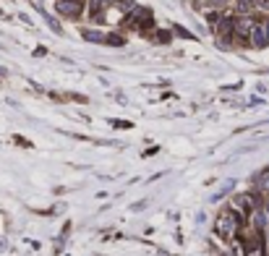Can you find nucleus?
<instances>
[{
	"label": "nucleus",
	"mask_w": 269,
	"mask_h": 256,
	"mask_svg": "<svg viewBox=\"0 0 269 256\" xmlns=\"http://www.w3.org/2000/svg\"><path fill=\"white\" fill-rule=\"evenodd\" d=\"M104 44H112V48H123L126 40L120 37V34H108V40H104Z\"/></svg>",
	"instance_id": "9"
},
{
	"label": "nucleus",
	"mask_w": 269,
	"mask_h": 256,
	"mask_svg": "<svg viewBox=\"0 0 269 256\" xmlns=\"http://www.w3.org/2000/svg\"><path fill=\"white\" fill-rule=\"evenodd\" d=\"M264 26H266V37H269V18L264 21Z\"/></svg>",
	"instance_id": "18"
},
{
	"label": "nucleus",
	"mask_w": 269,
	"mask_h": 256,
	"mask_svg": "<svg viewBox=\"0 0 269 256\" xmlns=\"http://www.w3.org/2000/svg\"><path fill=\"white\" fill-rule=\"evenodd\" d=\"M248 42L254 44L256 50H262V48H266V44H269V37H266V26H264V21H256V24H254V29H251V34H248Z\"/></svg>",
	"instance_id": "4"
},
{
	"label": "nucleus",
	"mask_w": 269,
	"mask_h": 256,
	"mask_svg": "<svg viewBox=\"0 0 269 256\" xmlns=\"http://www.w3.org/2000/svg\"><path fill=\"white\" fill-rule=\"evenodd\" d=\"M232 186H236V180H225V186H222V188H220V191H217V194L212 196V202H217V199H222V196H225V194H228V191L232 188Z\"/></svg>",
	"instance_id": "10"
},
{
	"label": "nucleus",
	"mask_w": 269,
	"mask_h": 256,
	"mask_svg": "<svg viewBox=\"0 0 269 256\" xmlns=\"http://www.w3.org/2000/svg\"><path fill=\"white\" fill-rule=\"evenodd\" d=\"M254 3H256V0H238V8H240V10H251Z\"/></svg>",
	"instance_id": "14"
},
{
	"label": "nucleus",
	"mask_w": 269,
	"mask_h": 256,
	"mask_svg": "<svg viewBox=\"0 0 269 256\" xmlns=\"http://www.w3.org/2000/svg\"><path fill=\"white\" fill-rule=\"evenodd\" d=\"M154 40H157V42H160V44H168V42H170V40H172V34H170V32H168V29H160V32H157V34H154Z\"/></svg>",
	"instance_id": "12"
},
{
	"label": "nucleus",
	"mask_w": 269,
	"mask_h": 256,
	"mask_svg": "<svg viewBox=\"0 0 269 256\" xmlns=\"http://www.w3.org/2000/svg\"><path fill=\"white\" fill-rule=\"evenodd\" d=\"M126 24L128 26H136V29H152V10L144 8V6H134L131 10H128V18H126Z\"/></svg>",
	"instance_id": "2"
},
{
	"label": "nucleus",
	"mask_w": 269,
	"mask_h": 256,
	"mask_svg": "<svg viewBox=\"0 0 269 256\" xmlns=\"http://www.w3.org/2000/svg\"><path fill=\"white\" fill-rule=\"evenodd\" d=\"M175 32H178V34H180V37H186V40H191V37H194V34H191V32H186V29H180V26H175Z\"/></svg>",
	"instance_id": "16"
},
{
	"label": "nucleus",
	"mask_w": 269,
	"mask_h": 256,
	"mask_svg": "<svg viewBox=\"0 0 269 256\" xmlns=\"http://www.w3.org/2000/svg\"><path fill=\"white\" fill-rule=\"evenodd\" d=\"M81 37H84L86 42H97V44H104V40H108V34H102V32H94V29H84V32H81Z\"/></svg>",
	"instance_id": "7"
},
{
	"label": "nucleus",
	"mask_w": 269,
	"mask_h": 256,
	"mask_svg": "<svg viewBox=\"0 0 269 256\" xmlns=\"http://www.w3.org/2000/svg\"><path fill=\"white\" fill-rule=\"evenodd\" d=\"M251 202H254V199L246 194V196H238V199H236V206H238V209H254L256 204H251Z\"/></svg>",
	"instance_id": "8"
},
{
	"label": "nucleus",
	"mask_w": 269,
	"mask_h": 256,
	"mask_svg": "<svg viewBox=\"0 0 269 256\" xmlns=\"http://www.w3.org/2000/svg\"><path fill=\"white\" fill-rule=\"evenodd\" d=\"M266 214H269V202H266Z\"/></svg>",
	"instance_id": "20"
},
{
	"label": "nucleus",
	"mask_w": 269,
	"mask_h": 256,
	"mask_svg": "<svg viewBox=\"0 0 269 256\" xmlns=\"http://www.w3.org/2000/svg\"><path fill=\"white\" fill-rule=\"evenodd\" d=\"M55 10L66 18H78L81 10H84V3H81V0H58Z\"/></svg>",
	"instance_id": "3"
},
{
	"label": "nucleus",
	"mask_w": 269,
	"mask_h": 256,
	"mask_svg": "<svg viewBox=\"0 0 269 256\" xmlns=\"http://www.w3.org/2000/svg\"><path fill=\"white\" fill-rule=\"evenodd\" d=\"M0 76H6V68H0Z\"/></svg>",
	"instance_id": "19"
},
{
	"label": "nucleus",
	"mask_w": 269,
	"mask_h": 256,
	"mask_svg": "<svg viewBox=\"0 0 269 256\" xmlns=\"http://www.w3.org/2000/svg\"><path fill=\"white\" fill-rule=\"evenodd\" d=\"M256 183H259V188H262V191H266V194H269V170H264L262 176L256 178Z\"/></svg>",
	"instance_id": "11"
},
{
	"label": "nucleus",
	"mask_w": 269,
	"mask_h": 256,
	"mask_svg": "<svg viewBox=\"0 0 269 256\" xmlns=\"http://www.w3.org/2000/svg\"><path fill=\"white\" fill-rule=\"evenodd\" d=\"M254 6H256V8H262V10H269V0H256Z\"/></svg>",
	"instance_id": "15"
},
{
	"label": "nucleus",
	"mask_w": 269,
	"mask_h": 256,
	"mask_svg": "<svg viewBox=\"0 0 269 256\" xmlns=\"http://www.w3.org/2000/svg\"><path fill=\"white\" fill-rule=\"evenodd\" d=\"M44 21L50 24V29H52V32H60V24H58V21H55L52 16H48V14H44Z\"/></svg>",
	"instance_id": "13"
},
{
	"label": "nucleus",
	"mask_w": 269,
	"mask_h": 256,
	"mask_svg": "<svg viewBox=\"0 0 269 256\" xmlns=\"http://www.w3.org/2000/svg\"><path fill=\"white\" fill-rule=\"evenodd\" d=\"M254 24H256V21L251 16H238L236 18V26H232V34H236V37H248Z\"/></svg>",
	"instance_id": "5"
},
{
	"label": "nucleus",
	"mask_w": 269,
	"mask_h": 256,
	"mask_svg": "<svg viewBox=\"0 0 269 256\" xmlns=\"http://www.w3.org/2000/svg\"><path fill=\"white\" fill-rule=\"evenodd\" d=\"M209 3H212L214 8H220V6H225V3H228V0H209Z\"/></svg>",
	"instance_id": "17"
},
{
	"label": "nucleus",
	"mask_w": 269,
	"mask_h": 256,
	"mask_svg": "<svg viewBox=\"0 0 269 256\" xmlns=\"http://www.w3.org/2000/svg\"><path fill=\"white\" fill-rule=\"evenodd\" d=\"M238 225H240L238 212H232V209H225V212H222V214L217 217V222H214V232H217L220 238L230 240V238L238 232Z\"/></svg>",
	"instance_id": "1"
},
{
	"label": "nucleus",
	"mask_w": 269,
	"mask_h": 256,
	"mask_svg": "<svg viewBox=\"0 0 269 256\" xmlns=\"http://www.w3.org/2000/svg\"><path fill=\"white\" fill-rule=\"evenodd\" d=\"M115 3V0H89V14L94 16V18H100L102 16V10L104 8H110Z\"/></svg>",
	"instance_id": "6"
}]
</instances>
